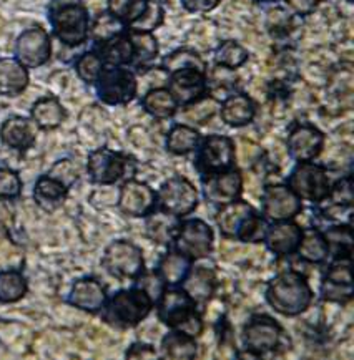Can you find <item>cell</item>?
<instances>
[{"label":"cell","instance_id":"6da1fadb","mask_svg":"<svg viewBox=\"0 0 354 360\" xmlns=\"http://www.w3.org/2000/svg\"><path fill=\"white\" fill-rule=\"evenodd\" d=\"M266 301L282 316L294 317L311 306L312 290L300 272L284 271L268 284Z\"/></svg>","mask_w":354,"mask_h":360},{"label":"cell","instance_id":"7a4b0ae2","mask_svg":"<svg viewBox=\"0 0 354 360\" xmlns=\"http://www.w3.org/2000/svg\"><path fill=\"white\" fill-rule=\"evenodd\" d=\"M50 22L55 35L70 47L84 44L89 37V13L80 0H53Z\"/></svg>","mask_w":354,"mask_h":360},{"label":"cell","instance_id":"3957f363","mask_svg":"<svg viewBox=\"0 0 354 360\" xmlns=\"http://www.w3.org/2000/svg\"><path fill=\"white\" fill-rule=\"evenodd\" d=\"M153 309V301L145 290L133 288L120 290L105 304V321L118 327H133L148 317Z\"/></svg>","mask_w":354,"mask_h":360},{"label":"cell","instance_id":"277c9868","mask_svg":"<svg viewBox=\"0 0 354 360\" xmlns=\"http://www.w3.org/2000/svg\"><path fill=\"white\" fill-rule=\"evenodd\" d=\"M288 188L300 200L311 202L324 201L331 193V183L324 168L310 161H303L293 169Z\"/></svg>","mask_w":354,"mask_h":360},{"label":"cell","instance_id":"5b68a950","mask_svg":"<svg viewBox=\"0 0 354 360\" xmlns=\"http://www.w3.org/2000/svg\"><path fill=\"white\" fill-rule=\"evenodd\" d=\"M103 266L117 279H137L145 271L144 254L130 241H115L103 254Z\"/></svg>","mask_w":354,"mask_h":360},{"label":"cell","instance_id":"8992f818","mask_svg":"<svg viewBox=\"0 0 354 360\" xmlns=\"http://www.w3.org/2000/svg\"><path fill=\"white\" fill-rule=\"evenodd\" d=\"M156 201L163 213L183 218L198 206V191L188 179L172 178L160 188Z\"/></svg>","mask_w":354,"mask_h":360},{"label":"cell","instance_id":"52a82bcc","mask_svg":"<svg viewBox=\"0 0 354 360\" xmlns=\"http://www.w3.org/2000/svg\"><path fill=\"white\" fill-rule=\"evenodd\" d=\"M99 95L108 105H123L135 98L139 82L130 70L122 67L103 68L99 80Z\"/></svg>","mask_w":354,"mask_h":360},{"label":"cell","instance_id":"ba28073f","mask_svg":"<svg viewBox=\"0 0 354 360\" xmlns=\"http://www.w3.org/2000/svg\"><path fill=\"white\" fill-rule=\"evenodd\" d=\"M178 252L185 254L190 259H203L213 248V231L205 221L190 219L178 226L173 238Z\"/></svg>","mask_w":354,"mask_h":360},{"label":"cell","instance_id":"9c48e42d","mask_svg":"<svg viewBox=\"0 0 354 360\" xmlns=\"http://www.w3.org/2000/svg\"><path fill=\"white\" fill-rule=\"evenodd\" d=\"M283 339V329L270 316H255L243 329V342L255 357L273 352Z\"/></svg>","mask_w":354,"mask_h":360},{"label":"cell","instance_id":"30bf717a","mask_svg":"<svg viewBox=\"0 0 354 360\" xmlns=\"http://www.w3.org/2000/svg\"><path fill=\"white\" fill-rule=\"evenodd\" d=\"M234 163V145L228 136L211 135L203 141L198 153V169L205 176L222 173Z\"/></svg>","mask_w":354,"mask_h":360},{"label":"cell","instance_id":"8fae6325","mask_svg":"<svg viewBox=\"0 0 354 360\" xmlns=\"http://www.w3.org/2000/svg\"><path fill=\"white\" fill-rule=\"evenodd\" d=\"M261 207H263L265 219L273 221V223L288 221L300 214L301 200L288 186L273 184L265 189Z\"/></svg>","mask_w":354,"mask_h":360},{"label":"cell","instance_id":"7c38bea8","mask_svg":"<svg viewBox=\"0 0 354 360\" xmlns=\"http://www.w3.org/2000/svg\"><path fill=\"white\" fill-rule=\"evenodd\" d=\"M17 58L25 68H37L49 62L52 53L50 37L44 29H30L18 37Z\"/></svg>","mask_w":354,"mask_h":360},{"label":"cell","instance_id":"4fadbf2b","mask_svg":"<svg viewBox=\"0 0 354 360\" xmlns=\"http://www.w3.org/2000/svg\"><path fill=\"white\" fill-rule=\"evenodd\" d=\"M195 314V301L183 289H165L158 299V317L163 324L178 329Z\"/></svg>","mask_w":354,"mask_h":360},{"label":"cell","instance_id":"5bb4252c","mask_svg":"<svg viewBox=\"0 0 354 360\" xmlns=\"http://www.w3.org/2000/svg\"><path fill=\"white\" fill-rule=\"evenodd\" d=\"M156 205V195L148 184L130 179L123 184L120 189V198H118V206L122 213L133 218H141L151 213Z\"/></svg>","mask_w":354,"mask_h":360},{"label":"cell","instance_id":"9a60e30c","mask_svg":"<svg viewBox=\"0 0 354 360\" xmlns=\"http://www.w3.org/2000/svg\"><path fill=\"white\" fill-rule=\"evenodd\" d=\"M168 91L178 105H190L193 101L203 98L206 91L205 72L196 70V68L173 72L168 82Z\"/></svg>","mask_w":354,"mask_h":360},{"label":"cell","instance_id":"2e32d148","mask_svg":"<svg viewBox=\"0 0 354 360\" xmlns=\"http://www.w3.org/2000/svg\"><path fill=\"white\" fill-rule=\"evenodd\" d=\"M127 172V160L112 150L102 148L90 155L89 174L95 183L112 184L118 181Z\"/></svg>","mask_w":354,"mask_h":360},{"label":"cell","instance_id":"e0dca14e","mask_svg":"<svg viewBox=\"0 0 354 360\" xmlns=\"http://www.w3.org/2000/svg\"><path fill=\"white\" fill-rule=\"evenodd\" d=\"M243 178L236 169H227V172L216 173L205 179V196L215 205H227L238 200L241 195Z\"/></svg>","mask_w":354,"mask_h":360},{"label":"cell","instance_id":"ac0fdd59","mask_svg":"<svg viewBox=\"0 0 354 360\" xmlns=\"http://www.w3.org/2000/svg\"><path fill=\"white\" fill-rule=\"evenodd\" d=\"M324 145V135L318 128L310 124H300L289 133L288 150L296 161H311L321 153Z\"/></svg>","mask_w":354,"mask_h":360},{"label":"cell","instance_id":"d6986e66","mask_svg":"<svg viewBox=\"0 0 354 360\" xmlns=\"http://www.w3.org/2000/svg\"><path fill=\"white\" fill-rule=\"evenodd\" d=\"M301 234L303 229L291 219L277 221L273 226H268L265 241L271 252L278 254V256H289V254L296 252Z\"/></svg>","mask_w":354,"mask_h":360},{"label":"cell","instance_id":"ffe728a7","mask_svg":"<svg viewBox=\"0 0 354 360\" xmlns=\"http://www.w3.org/2000/svg\"><path fill=\"white\" fill-rule=\"evenodd\" d=\"M68 301L72 306L82 309V311L99 312L107 304V290L99 281L80 279L73 284Z\"/></svg>","mask_w":354,"mask_h":360},{"label":"cell","instance_id":"44dd1931","mask_svg":"<svg viewBox=\"0 0 354 360\" xmlns=\"http://www.w3.org/2000/svg\"><path fill=\"white\" fill-rule=\"evenodd\" d=\"M0 138L7 146L15 148V150H27L34 145L37 138V124L22 117L8 118L2 124Z\"/></svg>","mask_w":354,"mask_h":360},{"label":"cell","instance_id":"7402d4cb","mask_svg":"<svg viewBox=\"0 0 354 360\" xmlns=\"http://www.w3.org/2000/svg\"><path fill=\"white\" fill-rule=\"evenodd\" d=\"M182 284L183 290L190 295L195 304H203L215 292L216 276L213 269H208L206 266H196L195 269H190Z\"/></svg>","mask_w":354,"mask_h":360},{"label":"cell","instance_id":"603a6c76","mask_svg":"<svg viewBox=\"0 0 354 360\" xmlns=\"http://www.w3.org/2000/svg\"><path fill=\"white\" fill-rule=\"evenodd\" d=\"M253 207L248 205L246 201L234 200L232 202L223 205L222 210L216 214V224H218L220 231L225 238H236L238 229L243 224L248 216L253 213Z\"/></svg>","mask_w":354,"mask_h":360},{"label":"cell","instance_id":"cb8c5ba5","mask_svg":"<svg viewBox=\"0 0 354 360\" xmlns=\"http://www.w3.org/2000/svg\"><path fill=\"white\" fill-rule=\"evenodd\" d=\"M29 73L18 60H0V95L15 96L25 90Z\"/></svg>","mask_w":354,"mask_h":360},{"label":"cell","instance_id":"d4e9b609","mask_svg":"<svg viewBox=\"0 0 354 360\" xmlns=\"http://www.w3.org/2000/svg\"><path fill=\"white\" fill-rule=\"evenodd\" d=\"M220 112H222L223 122L229 127H245L253 122L256 108L250 96L238 94L228 96L220 107Z\"/></svg>","mask_w":354,"mask_h":360},{"label":"cell","instance_id":"484cf974","mask_svg":"<svg viewBox=\"0 0 354 360\" xmlns=\"http://www.w3.org/2000/svg\"><path fill=\"white\" fill-rule=\"evenodd\" d=\"M296 252L303 261L310 262V264H321V262L328 259L329 248L323 233L315 228H310L303 229L301 241L298 244Z\"/></svg>","mask_w":354,"mask_h":360},{"label":"cell","instance_id":"4316f807","mask_svg":"<svg viewBox=\"0 0 354 360\" xmlns=\"http://www.w3.org/2000/svg\"><path fill=\"white\" fill-rule=\"evenodd\" d=\"M162 357L172 360H188L196 357L198 345L195 342V337L183 334L180 330L170 332L162 340Z\"/></svg>","mask_w":354,"mask_h":360},{"label":"cell","instance_id":"83f0119b","mask_svg":"<svg viewBox=\"0 0 354 360\" xmlns=\"http://www.w3.org/2000/svg\"><path fill=\"white\" fill-rule=\"evenodd\" d=\"M133 45L128 35H115L112 39L105 40L100 47V58L102 62L112 67H122L133 60Z\"/></svg>","mask_w":354,"mask_h":360},{"label":"cell","instance_id":"f1b7e54d","mask_svg":"<svg viewBox=\"0 0 354 360\" xmlns=\"http://www.w3.org/2000/svg\"><path fill=\"white\" fill-rule=\"evenodd\" d=\"M191 269V259L185 254L175 251L165 254L163 259L158 264V274L162 276L167 285H178L183 283L187 274Z\"/></svg>","mask_w":354,"mask_h":360},{"label":"cell","instance_id":"f546056e","mask_svg":"<svg viewBox=\"0 0 354 360\" xmlns=\"http://www.w3.org/2000/svg\"><path fill=\"white\" fill-rule=\"evenodd\" d=\"M34 196L37 205L40 207H44L45 211H53L65 201L67 188L62 183H58L57 179L44 176L37 181Z\"/></svg>","mask_w":354,"mask_h":360},{"label":"cell","instance_id":"4dcf8cb0","mask_svg":"<svg viewBox=\"0 0 354 360\" xmlns=\"http://www.w3.org/2000/svg\"><path fill=\"white\" fill-rule=\"evenodd\" d=\"M32 118L37 127L44 128V130H52L65 120V110L55 98H42L32 108Z\"/></svg>","mask_w":354,"mask_h":360},{"label":"cell","instance_id":"1f68e13d","mask_svg":"<svg viewBox=\"0 0 354 360\" xmlns=\"http://www.w3.org/2000/svg\"><path fill=\"white\" fill-rule=\"evenodd\" d=\"M144 108L151 117L165 120L173 117L178 108V103L167 89H151L144 96Z\"/></svg>","mask_w":354,"mask_h":360},{"label":"cell","instance_id":"d6a6232c","mask_svg":"<svg viewBox=\"0 0 354 360\" xmlns=\"http://www.w3.org/2000/svg\"><path fill=\"white\" fill-rule=\"evenodd\" d=\"M200 143V133L188 124H177L168 133L167 148L173 155H187L196 148Z\"/></svg>","mask_w":354,"mask_h":360},{"label":"cell","instance_id":"836d02e7","mask_svg":"<svg viewBox=\"0 0 354 360\" xmlns=\"http://www.w3.org/2000/svg\"><path fill=\"white\" fill-rule=\"evenodd\" d=\"M27 294L25 278L17 271L0 272V302L12 304Z\"/></svg>","mask_w":354,"mask_h":360},{"label":"cell","instance_id":"e575fe53","mask_svg":"<svg viewBox=\"0 0 354 360\" xmlns=\"http://www.w3.org/2000/svg\"><path fill=\"white\" fill-rule=\"evenodd\" d=\"M148 2L146 0H108V12L122 24H135L144 15Z\"/></svg>","mask_w":354,"mask_h":360},{"label":"cell","instance_id":"d590c367","mask_svg":"<svg viewBox=\"0 0 354 360\" xmlns=\"http://www.w3.org/2000/svg\"><path fill=\"white\" fill-rule=\"evenodd\" d=\"M178 218H175L172 214L167 213H158L153 214L146 223V228H148V233L151 239H155L156 243H170L175 238L178 231Z\"/></svg>","mask_w":354,"mask_h":360},{"label":"cell","instance_id":"8d00e7d4","mask_svg":"<svg viewBox=\"0 0 354 360\" xmlns=\"http://www.w3.org/2000/svg\"><path fill=\"white\" fill-rule=\"evenodd\" d=\"M323 236L328 243L329 252L331 249L334 251V257L339 256H351L353 252V234H351V226L341 224V226H333Z\"/></svg>","mask_w":354,"mask_h":360},{"label":"cell","instance_id":"74e56055","mask_svg":"<svg viewBox=\"0 0 354 360\" xmlns=\"http://www.w3.org/2000/svg\"><path fill=\"white\" fill-rule=\"evenodd\" d=\"M215 60L218 65L232 68L233 70V68L241 67L243 63L246 62L248 52L241 47L240 44H236V41H233V40H228V41H225V44L220 45V49L216 50Z\"/></svg>","mask_w":354,"mask_h":360},{"label":"cell","instance_id":"f35d334b","mask_svg":"<svg viewBox=\"0 0 354 360\" xmlns=\"http://www.w3.org/2000/svg\"><path fill=\"white\" fill-rule=\"evenodd\" d=\"M266 231H268V223H266V219L261 218L256 211H253V213L243 221L240 229H238L236 239H240L243 243H260L265 239Z\"/></svg>","mask_w":354,"mask_h":360},{"label":"cell","instance_id":"ab89813d","mask_svg":"<svg viewBox=\"0 0 354 360\" xmlns=\"http://www.w3.org/2000/svg\"><path fill=\"white\" fill-rule=\"evenodd\" d=\"M130 40L133 45V58L137 57L140 63H145L151 60L158 52V45H156L155 37L150 32H141V30H132L130 32Z\"/></svg>","mask_w":354,"mask_h":360},{"label":"cell","instance_id":"60d3db41","mask_svg":"<svg viewBox=\"0 0 354 360\" xmlns=\"http://www.w3.org/2000/svg\"><path fill=\"white\" fill-rule=\"evenodd\" d=\"M165 68L168 72L185 70V68H196V70L205 72V62L195 52L190 50H178L165 58Z\"/></svg>","mask_w":354,"mask_h":360},{"label":"cell","instance_id":"b9f144b4","mask_svg":"<svg viewBox=\"0 0 354 360\" xmlns=\"http://www.w3.org/2000/svg\"><path fill=\"white\" fill-rule=\"evenodd\" d=\"M220 110V103L215 98H200L190 103L183 113V118L190 123H205Z\"/></svg>","mask_w":354,"mask_h":360},{"label":"cell","instance_id":"7bdbcfd3","mask_svg":"<svg viewBox=\"0 0 354 360\" xmlns=\"http://www.w3.org/2000/svg\"><path fill=\"white\" fill-rule=\"evenodd\" d=\"M103 70V62L99 55L85 53L78 58L77 73L87 83H95Z\"/></svg>","mask_w":354,"mask_h":360},{"label":"cell","instance_id":"ee69618b","mask_svg":"<svg viewBox=\"0 0 354 360\" xmlns=\"http://www.w3.org/2000/svg\"><path fill=\"white\" fill-rule=\"evenodd\" d=\"M137 288H140L141 290H145L146 295L151 299V301L158 302V299L162 297L163 290L167 289V284H165V281L162 279V276L158 274V272H141V274L137 278Z\"/></svg>","mask_w":354,"mask_h":360},{"label":"cell","instance_id":"f6af8a7d","mask_svg":"<svg viewBox=\"0 0 354 360\" xmlns=\"http://www.w3.org/2000/svg\"><path fill=\"white\" fill-rule=\"evenodd\" d=\"M336 284H353L351 278V256H339L329 266L326 279Z\"/></svg>","mask_w":354,"mask_h":360},{"label":"cell","instance_id":"bcb514c9","mask_svg":"<svg viewBox=\"0 0 354 360\" xmlns=\"http://www.w3.org/2000/svg\"><path fill=\"white\" fill-rule=\"evenodd\" d=\"M22 183L15 172L0 168V200H13L20 195Z\"/></svg>","mask_w":354,"mask_h":360},{"label":"cell","instance_id":"7dc6e473","mask_svg":"<svg viewBox=\"0 0 354 360\" xmlns=\"http://www.w3.org/2000/svg\"><path fill=\"white\" fill-rule=\"evenodd\" d=\"M120 29H122L120 20H117V18L110 15V13H103V15L96 20V24L94 27V37L96 40L105 41L120 34Z\"/></svg>","mask_w":354,"mask_h":360},{"label":"cell","instance_id":"c3c4849f","mask_svg":"<svg viewBox=\"0 0 354 360\" xmlns=\"http://www.w3.org/2000/svg\"><path fill=\"white\" fill-rule=\"evenodd\" d=\"M49 176L57 179L58 183H62L63 186L68 189L78 179V169L70 160H63V161H58L57 165H53V168L50 169Z\"/></svg>","mask_w":354,"mask_h":360},{"label":"cell","instance_id":"681fc988","mask_svg":"<svg viewBox=\"0 0 354 360\" xmlns=\"http://www.w3.org/2000/svg\"><path fill=\"white\" fill-rule=\"evenodd\" d=\"M163 20V11L158 4H148L144 15L133 24V30H141V32H151L156 29Z\"/></svg>","mask_w":354,"mask_h":360},{"label":"cell","instance_id":"f907efd6","mask_svg":"<svg viewBox=\"0 0 354 360\" xmlns=\"http://www.w3.org/2000/svg\"><path fill=\"white\" fill-rule=\"evenodd\" d=\"M353 284H336L324 281L323 284V297L324 301L344 304L353 299Z\"/></svg>","mask_w":354,"mask_h":360},{"label":"cell","instance_id":"816d5d0a","mask_svg":"<svg viewBox=\"0 0 354 360\" xmlns=\"http://www.w3.org/2000/svg\"><path fill=\"white\" fill-rule=\"evenodd\" d=\"M177 330L183 332V334L190 335V337H198L201 332H203V322H201L198 314H193V316L188 319L187 322H183V324L178 327Z\"/></svg>","mask_w":354,"mask_h":360},{"label":"cell","instance_id":"f5cc1de1","mask_svg":"<svg viewBox=\"0 0 354 360\" xmlns=\"http://www.w3.org/2000/svg\"><path fill=\"white\" fill-rule=\"evenodd\" d=\"M156 355V350L148 344H135L127 352L128 359H155Z\"/></svg>","mask_w":354,"mask_h":360},{"label":"cell","instance_id":"db71d44e","mask_svg":"<svg viewBox=\"0 0 354 360\" xmlns=\"http://www.w3.org/2000/svg\"><path fill=\"white\" fill-rule=\"evenodd\" d=\"M182 2L190 12H208L218 6L220 0H182Z\"/></svg>","mask_w":354,"mask_h":360},{"label":"cell","instance_id":"11a10c76","mask_svg":"<svg viewBox=\"0 0 354 360\" xmlns=\"http://www.w3.org/2000/svg\"><path fill=\"white\" fill-rule=\"evenodd\" d=\"M288 4L291 6L298 13H310L316 6V0H288Z\"/></svg>","mask_w":354,"mask_h":360}]
</instances>
